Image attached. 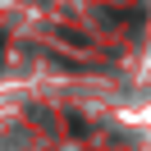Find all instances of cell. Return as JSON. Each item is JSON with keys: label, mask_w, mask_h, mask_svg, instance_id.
<instances>
[{"label": "cell", "mask_w": 151, "mask_h": 151, "mask_svg": "<svg viewBox=\"0 0 151 151\" xmlns=\"http://www.w3.org/2000/svg\"><path fill=\"white\" fill-rule=\"evenodd\" d=\"M0 50H5V32H0Z\"/></svg>", "instance_id": "1"}]
</instances>
